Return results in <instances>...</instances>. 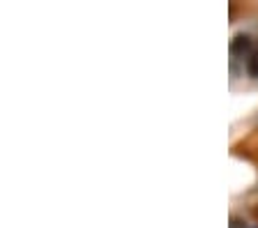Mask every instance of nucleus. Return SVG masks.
Returning a JSON list of instances; mask_svg holds the SVG:
<instances>
[{"label": "nucleus", "mask_w": 258, "mask_h": 228, "mask_svg": "<svg viewBox=\"0 0 258 228\" xmlns=\"http://www.w3.org/2000/svg\"><path fill=\"white\" fill-rule=\"evenodd\" d=\"M231 228H244V221H240V219H233V221H231Z\"/></svg>", "instance_id": "nucleus-3"}, {"label": "nucleus", "mask_w": 258, "mask_h": 228, "mask_svg": "<svg viewBox=\"0 0 258 228\" xmlns=\"http://www.w3.org/2000/svg\"><path fill=\"white\" fill-rule=\"evenodd\" d=\"M247 71H249V76L258 79V51H253V53L249 55V60H247Z\"/></svg>", "instance_id": "nucleus-2"}, {"label": "nucleus", "mask_w": 258, "mask_h": 228, "mask_svg": "<svg viewBox=\"0 0 258 228\" xmlns=\"http://www.w3.org/2000/svg\"><path fill=\"white\" fill-rule=\"evenodd\" d=\"M231 51L235 55H244V53H253V39L249 35H237L231 44Z\"/></svg>", "instance_id": "nucleus-1"}]
</instances>
